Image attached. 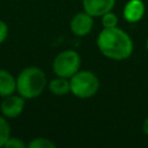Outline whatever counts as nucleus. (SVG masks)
<instances>
[{"instance_id":"1","label":"nucleus","mask_w":148,"mask_h":148,"mask_svg":"<svg viewBox=\"0 0 148 148\" xmlns=\"http://www.w3.org/2000/svg\"><path fill=\"white\" fill-rule=\"evenodd\" d=\"M99 51L112 60L127 59L133 52V42L131 37L121 29L104 28L97 38Z\"/></svg>"},{"instance_id":"2","label":"nucleus","mask_w":148,"mask_h":148,"mask_svg":"<svg viewBox=\"0 0 148 148\" xmlns=\"http://www.w3.org/2000/svg\"><path fill=\"white\" fill-rule=\"evenodd\" d=\"M46 86L44 72L35 66L24 68L16 79V90L24 98H35L39 96Z\"/></svg>"},{"instance_id":"3","label":"nucleus","mask_w":148,"mask_h":148,"mask_svg":"<svg viewBox=\"0 0 148 148\" xmlns=\"http://www.w3.org/2000/svg\"><path fill=\"white\" fill-rule=\"evenodd\" d=\"M71 92L79 98H89L94 96L98 88V77L90 71L76 72L71 77Z\"/></svg>"},{"instance_id":"4","label":"nucleus","mask_w":148,"mask_h":148,"mask_svg":"<svg viewBox=\"0 0 148 148\" xmlns=\"http://www.w3.org/2000/svg\"><path fill=\"white\" fill-rule=\"evenodd\" d=\"M81 58L77 52L73 50H66L60 52L53 61V72L58 76L72 77L80 68Z\"/></svg>"},{"instance_id":"5","label":"nucleus","mask_w":148,"mask_h":148,"mask_svg":"<svg viewBox=\"0 0 148 148\" xmlns=\"http://www.w3.org/2000/svg\"><path fill=\"white\" fill-rule=\"evenodd\" d=\"M0 109L3 116L8 118H15L21 114L24 109V97H22L21 95L16 96L13 94L6 96V98L0 105Z\"/></svg>"},{"instance_id":"6","label":"nucleus","mask_w":148,"mask_h":148,"mask_svg":"<svg viewBox=\"0 0 148 148\" xmlns=\"http://www.w3.org/2000/svg\"><path fill=\"white\" fill-rule=\"evenodd\" d=\"M94 21L88 13H77L71 21V30L76 36H86L91 31Z\"/></svg>"},{"instance_id":"7","label":"nucleus","mask_w":148,"mask_h":148,"mask_svg":"<svg viewBox=\"0 0 148 148\" xmlns=\"http://www.w3.org/2000/svg\"><path fill=\"white\" fill-rule=\"evenodd\" d=\"M116 0H83L84 12L89 15L102 16L114 7Z\"/></svg>"},{"instance_id":"8","label":"nucleus","mask_w":148,"mask_h":148,"mask_svg":"<svg viewBox=\"0 0 148 148\" xmlns=\"http://www.w3.org/2000/svg\"><path fill=\"white\" fill-rule=\"evenodd\" d=\"M145 14V3L141 0H130L124 7V18L130 23H135Z\"/></svg>"},{"instance_id":"9","label":"nucleus","mask_w":148,"mask_h":148,"mask_svg":"<svg viewBox=\"0 0 148 148\" xmlns=\"http://www.w3.org/2000/svg\"><path fill=\"white\" fill-rule=\"evenodd\" d=\"M15 90H16V80L14 79V76L9 72L5 69H0V96L1 97L9 96Z\"/></svg>"},{"instance_id":"10","label":"nucleus","mask_w":148,"mask_h":148,"mask_svg":"<svg viewBox=\"0 0 148 148\" xmlns=\"http://www.w3.org/2000/svg\"><path fill=\"white\" fill-rule=\"evenodd\" d=\"M49 89L57 96H64L71 92V82L67 80V77L58 76L49 83Z\"/></svg>"},{"instance_id":"11","label":"nucleus","mask_w":148,"mask_h":148,"mask_svg":"<svg viewBox=\"0 0 148 148\" xmlns=\"http://www.w3.org/2000/svg\"><path fill=\"white\" fill-rule=\"evenodd\" d=\"M10 138V127L5 118L0 117V147H3L6 141Z\"/></svg>"},{"instance_id":"12","label":"nucleus","mask_w":148,"mask_h":148,"mask_svg":"<svg viewBox=\"0 0 148 148\" xmlns=\"http://www.w3.org/2000/svg\"><path fill=\"white\" fill-rule=\"evenodd\" d=\"M29 148H54L56 145L49 140V139H45V138H37V139H34L29 145H28Z\"/></svg>"},{"instance_id":"13","label":"nucleus","mask_w":148,"mask_h":148,"mask_svg":"<svg viewBox=\"0 0 148 148\" xmlns=\"http://www.w3.org/2000/svg\"><path fill=\"white\" fill-rule=\"evenodd\" d=\"M102 24L104 28H114L118 24V17L111 10L102 15Z\"/></svg>"},{"instance_id":"14","label":"nucleus","mask_w":148,"mask_h":148,"mask_svg":"<svg viewBox=\"0 0 148 148\" xmlns=\"http://www.w3.org/2000/svg\"><path fill=\"white\" fill-rule=\"evenodd\" d=\"M3 147H6V148H24L25 145L23 141H21L17 138H9L6 141V143L3 145Z\"/></svg>"},{"instance_id":"15","label":"nucleus","mask_w":148,"mask_h":148,"mask_svg":"<svg viewBox=\"0 0 148 148\" xmlns=\"http://www.w3.org/2000/svg\"><path fill=\"white\" fill-rule=\"evenodd\" d=\"M7 35H8V27L3 21L0 20V44L6 39Z\"/></svg>"},{"instance_id":"16","label":"nucleus","mask_w":148,"mask_h":148,"mask_svg":"<svg viewBox=\"0 0 148 148\" xmlns=\"http://www.w3.org/2000/svg\"><path fill=\"white\" fill-rule=\"evenodd\" d=\"M142 128H143V132L148 135V117L145 119V121H143V126H142Z\"/></svg>"},{"instance_id":"17","label":"nucleus","mask_w":148,"mask_h":148,"mask_svg":"<svg viewBox=\"0 0 148 148\" xmlns=\"http://www.w3.org/2000/svg\"><path fill=\"white\" fill-rule=\"evenodd\" d=\"M146 45H147V50H148V39H147V44Z\"/></svg>"}]
</instances>
